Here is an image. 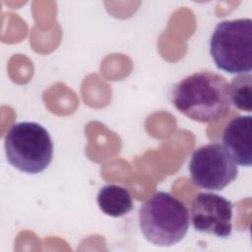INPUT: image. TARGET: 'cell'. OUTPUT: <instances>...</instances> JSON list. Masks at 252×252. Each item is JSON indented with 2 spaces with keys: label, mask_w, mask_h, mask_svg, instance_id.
I'll return each instance as SVG.
<instances>
[{
  "label": "cell",
  "mask_w": 252,
  "mask_h": 252,
  "mask_svg": "<svg viewBox=\"0 0 252 252\" xmlns=\"http://www.w3.org/2000/svg\"><path fill=\"white\" fill-rule=\"evenodd\" d=\"M172 104L191 120L201 123L219 121L230 109L229 85L223 76L215 72L193 73L174 86Z\"/></svg>",
  "instance_id": "6da1fadb"
},
{
  "label": "cell",
  "mask_w": 252,
  "mask_h": 252,
  "mask_svg": "<svg viewBox=\"0 0 252 252\" xmlns=\"http://www.w3.org/2000/svg\"><path fill=\"white\" fill-rule=\"evenodd\" d=\"M139 224L152 244L169 247L180 242L189 228V211L168 192L158 191L140 207Z\"/></svg>",
  "instance_id": "7a4b0ae2"
},
{
  "label": "cell",
  "mask_w": 252,
  "mask_h": 252,
  "mask_svg": "<svg viewBox=\"0 0 252 252\" xmlns=\"http://www.w3.org/2000/svg\"><path fill=\"white\" fill-rule=\"evenodd\" d=\"M4 149L8 162L29 174L43 171L53 158V142L48 131L32 121L13 124L5 135Z\"/></svg>",
  "instance_id": "3957f363"
},
{
  "label": "cell",
  "mask_w": 252,
  "mask_h": 252,
  "mask_svg": "<svg viewBox=\"0 0 252 252\" xmlns=\"http://www.w3.org/2000/svg\"><path fill=\"white\" fill-rule=\"evenodd\" d=\"M210 54L218 69L228 74H250L252 70V20L220 22L211 36Z\"/></svg>",
  "instance_id": "277c9868"
},
{
  "label": "cell",
  "mask_w": 252,
  "mask_h": 252,
  "mask_svg": "<svg viewBox=\"0 0 252 252\" xmlns=\"http://www.w3.org/2000/svg\"><path fill=\"white\" fill-rule=\"evenodd\" d=\"M189 171L196 186L220 191L236 179L238 166L222 145L210 143L194 151Z\"/></svg>",
  "instance_id": "5b68a950"
},
{
  "label": "cell",
  "mask_w": 252,
  "mask_h": 252,
  "mask_svg": "<svg viewBox=\"0 0 252 252\" xmlns=\"http://www.w3.org/2000/svg\"><path fill=\"white\" fill-rule=\"evenodd\" d=\"M230 201L216 193L197 194L191 204V220L196 231L226 238L232 231Z\"/></svg>",
  "instance_id": "8992f818"
},
{
  "label": "cell",
  "mask_w": 252,
  "mask_h": 252,
  "mask_svg": "<svg viewBox=\"0 0 252 252\" xmlns=\"http://www.w3.org/2000/svg\"><path fill=\"white\" fill-rule=\"evenodd\" d=\"M251 120L250 115L233 117L222 133V143L236 164L251 166Z\"/></svg>",
  "instance_id": "52a82bcc"
},
{
  "label": "cell",
  "mask_w": 252,
  "mask_h": 252,
  "mask_svg": "<svg viewBox=\"0 0 252 252\" xmlns=\"http://www.w3.org/2000/svg\"><path fill=\"white\" fill-rule=\"evenodd\" d=\"M100 211L112 218L127 215L133 209V199L130 191L117 184H106L102 186L96 197Z\"/></svg>",
  "instance_id": "ba28073f"
},
{
  "label": "cell",
  "mask_w": 252,
  "mask_h": 252,
  "mask_svg": "<svg viewBox=\"0 0 252 252\" xmlns=\"http://www.w3.org/2000/svg\"><path fill=\"white\" fill-rule=\"evenodd\" d=\"M251 87V74H241L233 78L229 85L230 104L240 110L250 112L252 110Z\"/></svg>",
  "instance_id": "9c48e42d"
}]
</instances>
